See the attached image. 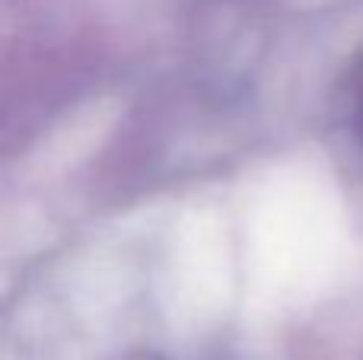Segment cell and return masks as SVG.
<instances>
[{"instance_id": "6da1fadb", "label": "cell", "mask_w": 363, "mask_h": 360, "mask_svg": "<svg viewBox=\"0 0 363 360\" xmlns=\"http://www.w3.org/2000/svg\"><path fill=\"white\" fill-rule=\"evenodd\" d=\"M357 108H360V125H363V70H360V80H357Z\"/></svg>"}]
</instances>
